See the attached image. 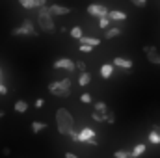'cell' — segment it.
Masks as SVG:
<instances>
[{
    "label": "cell",
    "mask_w": 160,
    "mask_h": 158,
    "mask_svg": "<svg viewBox=\"0 0 160 158\" xmlns=\"http://www.w3.org/2000/svg\"><path fill=\"white\" fill-rule=\"evenodd\" d=\"M56 125H58V132L63 136H71L75 130V119L71 116L69 110L65 108H58L56 112Z\"/></svg>",
    "instance_id": "6da1fadb"
},
{
    "label": "cell",
    "mask_w": 160,
    "mask_h": 158,
    "mask_svg": "<svg viewBox=\"0 0 160 158\" xmlns=\"http://www.w3.org/2000/svg\"><path fill=\"white\" fill-rule=\"evenodd\" d=\"M38 24L43 32H54L56 26H54V19H52V11L48 6H41L38 9Z\"/></svg>",
    "instance_id": "7a4b0ae2"
},
{
    "label": "cell",
    "mask_w": 160,
    "mask_h": 158,
    "mask_svg": "<svg viewBox=\"0 0 160 158\" xmlns=\"http://www.w3.org/2000/svg\"><path fill=\"white\" fill-rule=\"evenodd\" d=\"M48 91L56 97H69L71 95V78H63L48 84Z\"/></svg>",
    "instance_id": "3957f363"
},
{
    "label": "cell",
    "mask_w": 160,
    "mask_h": 158,
    "mask_svg": "<svg viewBox=\"0 0 160 158\" xmlns=\"http://www.w3.org/2000/svg\"><path fill=\"white\" fill-rule=\"evenodd\" d=\"M11 34H13V36H30V37L36 36V37H38V32H36V28H34V24H32L30 19H26L19 28H13Z\"/></svg>",
    "instance_id": "277c9868"
},
{
    "label": "cell",
    "mask_w": 160,
    "mask_h": 158,
    "mask_svg": "<svg viewBox=\"0 0 160 158\" xmlns=\"http://www.w3.org/2000/svg\"><path fill=\"white\" fill-rule=\"evenodd\" d=\"M108 11H110V9H108L106 6H102V4H89V6H88V13L93 15V17H99V19H101V17H106Z\"/></svg>",
    "instance_id": "5b68a950"
},
{
    "label": "cell",
    "mask_w": 160,
    "mask_h": 158,
    "mask_svg": "<svg viewBox=\"0 0 160 158\" xmlns=\"http://www.w3.org/2000/svg\"><path fill=\"white\" fill-rule=\"evenodd\" d=\"M54 69H63V71L73 73V71L77 69V63H75L73 60H69V58H60V60L54 62Z\"/></svg>",
    "instance_id": "8992f818"
},
{
    "label": "cell",
    "mask_w": 160,
    "mask_h": 158,
    "mask_svg": "<svg viewBox=\"0 0 160 158\" xmlns=\"http://www.w3.org/2000/svg\"><path fill=\"white\" fill-rule=\"evenodd\" d=\"M143 52H145L149 63H157V65H160V54H158V50H157V47L147 45V47H143Z\"/></svg>",
    "instance_id": "52a82bcc"
},
{
    "label": "cell",
    "mask_w": 160,
    "mask_h": 158,
    "mask_svg": "<svg viewBox=\"0 0 160 158\" xmlns=\"http://www.w3.org/2000/svg\"><path fill=\"white\" fill-rule=\"evenodd\" d=\"M116 67H121V69H132L134 67V63H132V60H128V58H114V62H112Z\"/></svg>",
    "instance_id": "ba28073f"
},
{
    "label": "cell",
    "mask_w": 160,
    "mask_h": 158,
    "mask_svg": "<svg viewBox=\"0 0 160 158\" xmlns=\"http://www.w3.org/2000/svg\"><path fill=\"white\" fill-rule=\"evenodd\" d=\"M48 7H50L52 15H69V13H71V7H65V6H62V4H50Z\"/></svg>",
    "instance_id": "9c48e42d"
},
{
    "label": "cell",
    "mask_w": 160,
    "mask_h": 158,
    "mask_svg": "<svg viewBox=\"0 0 160 158\" xmlns=\"http://www.w3.org/2000/svg\"><path fill=\"white\" fill-rule=\"evenodd\" d=\"M114 67H116L114 63H104V65L101 67V77H102V78H110V77L114 75Z\"/></svg>",
    "instance_id": "30bf717a"
},
{
    "label": "cell",
    "mask_w": 160,
    "mask_h": 158,
    "mask_svg": "<svg viewBox=\"0 0 160 158\" xmlns=\"http://www.w3.org/2000/svg\"><path fill=\"white\" fill-rule=\"evenodd\" d=\"M121 36V28L118 26H110V28H106V32H104V37L106 39H114V37H118Z\"/></svg>",
    "instance_id": "8fae6325"
},
{
    "label": "cell",
    "mask_w": 160,
    "mask_h": 158,
    "mask_svg": "<svg viewBox=\"0 0 160 158\" xmlns=\"http://www.w3.org/2000/svg\"><path fill=\"white\" fill-rule=\"evenodd\" d=\"M108 17H110L112 21H125V19H127V13H123L119 9H110V11H108Z\"/></svg>",
    "instance_id": "7c38bea8"
},
{
    "label": "cell",
    "mask_w": 160,
    "mask_h": 158,
    "mask_svg": "<svg viewBox=\"0 0 160 158\" xmlns=\"http://www.w3.org/2000/svg\"><path fill=\"white\" fill-rule=\"evenodd\" d=\"M89 138H95V130H91V128H82L80 130V143H84L86 140H89Z\"/></svg>",
    "instance_id": "4fadbf2b"
},
{
    "label": "cell",
    "mask_w": 160,
    "mask_h": 158,
    "mask_svg": "<svg viewBox=\"0 0 160 158\" xmlns=\"http://www.w3.org/2000/svg\"><path fill=\"white\" fill-rule=\"evenodd\" d=\"M89 82H91V75H89L88 71H82V73H80V77H78V84L84 87V86H88Z\"/></svg>",
    "instance_id": "5bb4252c"
},
{
    "label": "cell",
    "mask_w": 160,
    "mask_h": 158,
    "mask_svg": "<svg viewBox=\"0 0 160 158\" xmlns=\"http://www.w3.org/2000/svg\"><path fill=\"white\" fill-rule=\"evenodd\" d=\"M13 108H15V112H17V114H24V112L28 110V102H26V101H17Z\"/></svg>",
    "instance_id": "9a60e30c"
},
{
    "label": "cell",
    "mask_w": 160,
    "mask_h": 158,
    "mask_svg": "<svg viewBox=\"0 0 160 158\" xmlns=\"http://www.w3.org/2000/svg\"><path fill=\"white\" fill-rule=\"evenodd\" d=\"M91 119H93V121H97V123H106V114L93 110V114H91Z\"/></svg>",
    "instance_id": "2e32d148"
},
{
    "label": "cell",
    "mask_w": 160,
    "mask_h": 158,
    "mask_svg": "<svg viewBox=\"0 0 160 158\" xmlns=\"http://www.w3.org/2000/svg\"><path fill=\"white\" fill-rule=\"evenodd\" d=\"M145 149H147V147H145L143 143H140V145H136V147H134V149L130 151V153H132V158H138L140 155H143V153H145Z\"/></svg>",
    "instance_id": "e0dca14e"
},
{
    "label": "cell",
    "mask_w": 160,
    "mask_h": 158,
    "mask_svg": "<svg viewBox=\"0 0 160 158\" xmlns=\"http://www.w3.org/2000/svg\"><path fill=\"white\" fill-rule=\"evenodd\" d=\"M80 43H86V45H91V47H97V45H101V39H97V37H80Z\"/></svg>",
    "instance_id": "ac0fdd59"
},
{
    "label": "cell",
    "mask_w": 160,
    "mask_h": 158,
    "mask_svg": "<svg viewBox=\"0 0 160 158\" xmlns=\"http://www.w3.org/2000/svg\"><path fill=\"white\" fill-rule=\"evenodd\" d=\"M45 128H47V123H43V121H34V123H32V130H34L36 134H38V132H43Z\"/></svg>",
    "instance_id": "d6986e66"
},
{
    "label": "cell",
    "mask_w": 160,
    "mask_h": 158,
    "mask_svg": "<svg viewBox=\"0 0 160 158\" xmlns=\"http://www.w3.org/2000/svg\"><path fill=\"white\" fill-rule=\"evenodd\" d=\"M71 37H75V39H78V41H80V37H84V32H82L80 26H73L71 28Z\"/></svg>",
    "instance_id": "ffe728a7"
},
{
    "label": "cell",
    "mask_w": 160,
    "mask_h": 158,
    "mask_svg": "<svg viewBox=\"0 0 160 158\" xmlns=\"http://www.w3.org/2000/svg\"><path fill=\"white\" fill-rule=\"evenodd\" d=\"M19 4H21L24 9H34V7H38V6H36V0H19Z\"/></svg>",
    "instance_id": "44dd1931"
},
{
    "label": "cell",
    "mask_w": 160,
    "mask_h": 158,
    "mask_svg": "<svg viewBox=\"0 0 160 158\" xmlns=\"http://www.w3.org/2000/svg\"><path fill=\"white\" fill-rule=\"evenodd\" d=\"M110 21H112V19H110L108 15H106V17H101V19H99V26H101L102 30H106V28H110Z\"/></svg>",
    "instance_id": "7402d4cb"
},
{
    "label": "cell",
    "mask_w": 160,
    "mask_h": 158,
    "mask_svg": "<svg viewBox=\"0 0 160 158\" xmlns=\"http://www.w3.org/2000/svg\"><path fill=\"white\" fill-rule=\"evenodd\" d=\"M149 141H151V143H155V145H157V143H160V132L153 130V132L149 134Z\"/></svg>",
    "instance_id": "603a6c76"
},
{
    "label": "cell",
    "mask_w": 160,
    "mask_h": 158,
    "mask_svg": "<svg viewBox=\"0 0 160 158\" xmlns=\"http://www.w3.org/2000/svg\"><path fill=\"white\" fill-rule=\"evenodd\" d=\"M95 110H97V112H102V114H106V112H108V108H106V102H102V101L95 102Z\"/></svg>",
    "instance_id": "cb8c5ba5"
},
{
    "label": "cell",
    "mask_w": 160,
    "mask_h": 158,
    "mask_svg": "<svg viewBox=\"0 0 160 158\" xmlns=\"http://www.w3.org/2000/svg\"><path fill=\"white\" fill-rule=\"evenodd\" d=\"M114 158H132V153H127V151H116Z\"/></svg>",
    "instance_id": "d4e9b609"
},
{
    "label": "cell",
    "mask_w": 160,
    "mask_h": 158,
    "mask_svg": "<svg viewBox=\"0 0 160 158\" xmlns=\"http://www.w3.org/2000/svg\"><path fill=\"white\" fill-rule=\"evenodd\" d=\"M78 50H80V52H91V50H93V47H91V45H86V43H80Z\"/></svg>",
    "instance_id": "484cf974"
},
{
    "label": "cell",
    "mask_w": 160,
    "mask_h": 158,
    "mask_svg": "<svg viewBox=\"0 0 160 158\" xmlns=\"http://www.w3.org/2000/svg\"><path fill=\"white\" fill-rule=\"evenodd\" d=\"M106 123H110V125L116 123V114L114 112H106Z\"/></svg>",
    "instance_id": "4316f807"
},
{
    "label": "cell",
    "mask_w": 160,
    "mask_h": 158,
    "mask_svg": "<svg viewBox=\"0 0 160 158\" xmlns=\"http://www.w3.org/2000/svg\"><path fill=\"white\" fill-rule=\"evenodd\" d=\"M80 101H82V102H86V104H89L93 99H91V95H89V93H82V95H80Z\"/></svg>",
    "instance_id": "83f0119b"
},
{
    "label": "cell",
    "mask_w": 160,
    "mask_h": 158,
    "mask_svg": "<svg viewBox=\"0 0 160 158\" xmlns=\"http://www.w3.org/2000/svg\"><path fill=\"white\" fill-rule=\"evenodd\" d=\"M128 2H130V4H134L136 7H143V6L147 4V0H128Z\"/></svg>",
    "instance_id": "f1b7e54d"
},
{
    "label": "cell",
    "mask_w": 160,
    "mask_h": 158,
    "mask_svg": "<svg viewBox=\"0 0 160 158\" xmlns=\"http://www.w3.org/2000/svg\"><path fill=\"white\" fill-rule=\"evenodd\" d=\"M84 143L89 145V147H97V140H95V138H89V140H86Z\"/></svg>",
    "instance_id": "f546056e"
},
{
    "label": "cell",
    "mask_w": 160,
    "mask_h": 158,
    "mask_svg": "<svg viewBox=\"0 0 160 158\" xmlns=\"http://www.w3.org/2000/svg\"><path fill=\"white\" fill-rule=\"evenodd\" d=\"M77 69H78L80 73L86 71V63H84V62H77Z\"/></svg>",
    "instance_id": "4dcf8cb0"
},
{
    "label": "cell",
    "mask_w": 160,
    "mask_h": 158,
    "mask_svg": "<svg viewBox=\"0 0 160 158\" xmlns=\"http://www.w3.org/2000/svg\"><path fill=\"white\" fill-rule=\"evenodd\" d=\"M6 93H8V87H6V86L0 82V95H6Z\"/></svg>",
    "instance_id": "1f68e13d"
},
{
    "label": "cell",
    "mask_w": 160,
    "mask_h": 158,
    "mask_svg": "<svg viewBox=\"0 0 160 158\" xmlns=\"http://www.w3.org/2000/svg\"><path fill=\"white\" fill-rule=\"evenodd\" d=\"M43 104H45L43 99H38V101H36V108H43Z\"/></svg>",
    "instance_id": "d6a6232c"
},
{
    "label": "cell",
    "mask_w": 160,
    "mask_h": 158,
    "mask_svg": "<svg viewBox=\"0 0 160 158\" xmlns=\"http://www.w3.org/2000/svg\"><path fill=\"white\" fill-rule=\"evenodd\" d=\"M36 6L41 7V6H47V0H36Z\"/></svg>",
    "instance_id": "836d02e7"
},
{
    "label": "cell",
    "mask_w": 160,
    "mask_h": 158,
    "mask_svg": "<svg viewBox=\"0 0 160 158\" xmlns=\"http://www.w3.org/2000/svg\"><path fill=\"white\" fill-rule=\"evenodd\" d=\"M9 153H11V149H9V147H6V149H2V155H4V156H9Z\"/></svg>",
    "instance_id": "e575fe53"
},
{
    "label": "cell",
    "mask_w": 160,
    "mask_h": 158,
    "mask_svg": "<svg viewBox=\"0 0 160 158\" xmlns=\"http://www.w3.org/2000/svg\"><path fill=\"white\" fill-rule=\"evenodd\" d=\"M65 158H78L77 155H73V153H65Z\"/></svg>",
    "instance_id": "d590c367"
},
{
    "label": "cell",
    "mask_w": 160,
    "mask_h": 158,
    "mask_svg": "<svg viewBox=\"0 0 160 158\" xmlns=\"http://www.w3.org/2000/svg\"><path fill=\"white\" fill-rule=\"evenodd\" d=\"M4 117V112H2V110H0V119Z\"/></svg>",
    "instance_id": "8d00e7d4"
},
{
    "label": "cell",
    "mask_w": 160,
    "mask_h": 158,
    "mask_svg": "<svg viewBox=\"0 0 160 158\" xmlns=\"http://www.w3.org/2000/svg\"><path fill=\"white\" fill-rule=\"evenodd\" d=\"M0 78H2V69H0Z\"/></svg>",
    "instance_id": "74e56055"
}]
</instances>
